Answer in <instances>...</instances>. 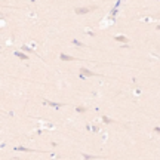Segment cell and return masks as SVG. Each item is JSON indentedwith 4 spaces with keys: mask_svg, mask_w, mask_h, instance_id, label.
I'll list each match as a JSON object with an SVG mask.
<instances>
[{
    "mask_svg": "<svg viewBox=\"0 0 160 160\" xmlns=\"http://www.w3.org/2000/svg\"><path fill=\"white\" fill-rule=\"evenodd\" d=\"M96 9H98V6H76L74 7V13H77V15H86V13H89L92 10H96Z\"/></svg>",
    "mask_w": 160,
    "mask_h": 160,
    "instance_id": "3957f363",
    "label": "cell"
},
{
    "mask_svg": "<svg viewBox=\"0 0 160 160\" xmlns=\"http://www.w3.org/2000/svg\"><path fill=\"white\" fill-rule=\"evenodd\" d=\"M83 160H105V157H99V156H93V154H87V153H80Z\"/></svg>",
    "mask_w": 160,
    "mask_h": 160,
    "instance_id": "30bf717a",
    "label": "cell"
},
{
    "mask_svg": "<svg viewBox=\"0 0 160 160\" xmlns=\"http://www.w3.org/2000/svg\"><path fill=\"white\" fill-rule=\"evenodd\" d=\"M44 105H49V107H52V108H55V110H59L61 107H64L65 105V102H55V101H49V99H46V98H43V101H41Z\"/></svg>",
    "mask_w": 160,
    "mask_h": 160,
    "instance_id": "5b68a950",
    "label": "cell"
},
{
    "mask_svg": "<svg viewBox=\"0 0 160 160\" xmlns=\"http://www.w3.org/2000/svg\"><path fill=\"white\" fill-rule=\"evenodd\" d=\"M28 16H30V19H36V12H34V10H33V12H30V15H28Z\"/></svg>",
    "mask_w": 160,
    "mask_h": 160,
    "instance_id": "44dd1931",
    "label": "cell"
},
{
    "mask_svg": "<svg viewBox=\"0 0 160 160\" xmlns=\"http://www.w3.org/2000/svg\"><path fill=\"white\" fill-rule=\"evenodd\" d=\"M13 39H15V36L12 34V36H10V39H9V40H7V41H6V44H7V46H10V44H13Z\"/></svg>",
    "mask_w": 160,
    "mask_h": 160,
    "instance_id": "ac0fdd59",
    "label": "cell"
},
{
    "mask_svg": "<svg viewBox=\"0 0 160 160\" xmlns=\"http://www.w3.org/2000/svg\"><path fill=\"white\" fill-rule=\"evenodd\" d=\"M71 43H73L76 47H84V46H86L83 41H80V40H77V39H73V40H71Z\"/></svg>",
    "mask_w": 160,
    "mask_h": 160,
    "instance_id": "9a60e30c",
    "label": "cell"
},
{
    "mask_svg": "<svg viewBox=\"0 0 160 160\" xmlns=\"http://www.w3.org/2000/svg\"><path fill=\"white\" fill-rule=\"evenodd\" d=\"M153 132H154V133H159V135H160V126H154V127H153Z\"/></svg>",
    "mask_w": 160,
    "mask_h": 160,
    "instance_id": "d6986e66",
    "label": "cell"
},
{
    "mask_svg": "<svg viewBox=\"0 0 160 160\" xmlns=\"http://www.w3.org/2000/svg\"><path fill=\"white\" fill-rule=\"evenodd\" d=\"M101 129H102V124H96V121H93V123L90 124V132H92V133H99Z\"/></svg>",
    "mask_w": 160,
    "mask_h": 160,
    "instance_id": "4fadbf2b",
    "label": "cell"
},
{
    "mask_svg": "<svg viewBox=\"0 0 160 160\" xmlns=\"http://www.w3.org/2000/svg\"><path fill=\"white\" fill-rule=\"evenodd\" d=\"M114 41L121 43V46H129L130 39H129V37H126V36H123V34H119V36H114Z\"/></svg>",
    "mask_w": 160,
    "mask_h": 160,
    "instance_id": "8992f818",
    "label": "cell"
},
{
    "mask_svg": "<svg viewBox=\"0 0 160 160\" xmlns=\"http://www.w3.org/2000/svg\"><path fill=\"white\" fill-rule=\"evenodd\" d=\"M19 50H21V52H25V53H33V55H36L37 58H40L41 61H44V59H43V56H41L40 53H37V50H34L33 47H30L27 43H22V44L19 46Z\"/></svg>",
    "mask_w": 160,
    "mask_h": 160,
    "instance_id": "277c9868",
    "label": "cell"
},
{
    "mask_svg": "<svg viewBox=\"0 0 160 160\" xmlns=\"http://www.w3.org/2000/svg\"><path fill=\"white\" fill-rule=\"evenodd\" d=\"M86 77H105V76L98 74V73H95V71H90V70H87L86 67H80L79 68V79L84 80Z\"/></svg>",
    "mask_w": 160,
    "mask_h": 160,
    "instance_id": "6da1fadb",
    "label": "cell"
},
{
    "mask_svg": "<svg viewBox=\"0 0 160 160\" xmlns=\"http://www.w3.org/2000/svg\"><path fill=\"white\" fill-rule=\"evenodd\" d=\"M84 33H86L87 36H90V37H93V36H95V31H92V28H89V27H86V28H84Z\"/></svg>",
    "mask_w": 160,
    "mask_h": 160,
    "instance_id": "e0dca14e",
    "label": "cell"
},
{
    "mask_svg": "<svg viewBox=\"0 0 160 160\" xmlns=\"http://www.w3.org/2000/svg\"><path fill=\"white\" fill-rule=\"evenodd\" d=\"M121 4H123V1H116L113 7H116V9H119V7H120V6H121Z\"/></svg>",
    "mask_w": 160,
    "mask_h": 160,
    "instance_id": "ffe728a7",
    "label": "cell"
},
{
    "mask_svg": "<svg viewBox=\"0 0 160 160\" xmlns=\"http://www.w3.org/2000/svg\"><path fill=\"white\" fill-rule=\"evenodd\" d=\"M43 130H44L43 127H40V126H36V129H34V132H31L28 138H30V139H34L36 136H40V135L43 133Z\"/></svg>",
    "mask_w": 160,
    "mask_h": 160,
    "instance_id": "7c38bea8",
    "label": "cell"
},
{
    "mask_svg": "<svg viewBox=\"0 0 160 160\" xmlns=\"http://www.w3.org/2000/svg\"><path fill=\"white\" fill-rule=\"evenodd\" d=\"M156 31H160V24H157V25H156Z\"/></svg>",
    "mask_w": 160,
    "mask_h": 160,
    "instance_id": "cb8c5ba5",
    "label": "cell"
},
{
    "mask_svg": "<svg viewBox=\"0 0 160 160\" xmlns=\"http://www.w3.org/2000/svg\"><path fill=\"white\" fill-rule=\"evenodd\" d=\"M13 150L15 151H24V153H46V151H40V150H34V148H27V147H22V145H18Z\"/></svg>",
    "mask_w": 160,
    "mask_h": 160,
    "instance_id": "52a82bcc",
    "label": "cell"
},
{
    "mask_svg": "<svg viewBox=\"0 0 160 160\" xmlns=\"http://www.w3.org/2000/svg\"><path fill=\"white\" fill-rule=\"evenodd\" d=\"M116 21H117V19H116L113 15H110V13H108L105 18H102V19L98 22V27H102V28H105V27L114 25V24H116Z\"/></svg>",
    "mask_w": 160,
    "mask_h": 160,
    "instance_id": "7a4b0ae2",
    "label": "cell"
},
{
    "mask_svg": "<svg viewBox=\"0 0 160 160\" xmlns=\"http://www.w3.org/2000/svg\"><path fill=\"white\" fill-rule=\"evenodd\" d=\"M84 127H86V130H87V132H90V123H86V126H84Z\"/></svg>",
    "mask_w": 160,
    "mask_h": 160,
    "instance_id": "7402d4cb",
    "label": "cell"
},
{
    "mask_svg": "<svg viewBox=\"0 0 160 160\" xmlns=\"http://www.w3.org/2000/svg\"><path fill=\"white\" fill-rule=\"evenodd\" d=\"M13 55H15L16 58L22 59V61H28V59H30V55H28V53H25V52H21V50H15V52H13Z\"/></svg>",
    "mask_w": 160,
    "mask_h": 160,
    "instance_id": "8fae6325",
    "label": "cell"
},
{
    "mask_svg": "<svg viewBox=\"0 0 160 160\" xmlns=\"http://www.w3.org/2000/svg\"><path fill=\"white\" fill-rule=\"evenodd\" d=\"M59 59H61V61H84V59H81V58L71 56V55H67V53H59Z\"/></svg>",
    "mask_w": 160,
    "mask_h": 160,
    "instance_id": "ba28073f",
    "label": "cell"
},
{
    "mask_svg": "<svg viewBox=\"0 0 160 160\" xmlns=\"http://www.w3.org/2000/svg\"><path fill=\"white\" fill-rule=\"evenodd\" d=\"M101 139H102V142H107V141H108V132L102 130V132H101Z\"/></svg>",
    "mask_w": 160,
    "mask_h": 160,
    "instance_id": "2e32d148",
    "label": "cell"
},
{
    "mask_svg": "<svg viewBox=\"0 0 160 160\" xmlns=\"http://www.w3.org/2000/svg\"><path fill=\"white\" fill-rule=\"evenodd\" d=\"M87 110H89V107H86V105H77L76 107V113L77 114H84Z\"/></svg>",
    "mask_w": 160,
    "mask_h": 160,
    "instance_id": "5bb4252c",
    "label": "cell"
},
{
    "mask_svg": "<svg viewBox=\"0 0 160 160\" xmlns=\"http://www.w3.org/2000/svg\"><path fill=\"white\" fill-rule=\"evenodd\" d=\"M141 93V89H135V95H139Z\"/></svg>",
    "mask_w": 160,
    "mask_h": 160,
    "instance_id": "603a6c76",
    "label": "cell"
},
{
    "mask_svg": "<svg viewBox=\"0 0 160 160\" xmlns=\"http://www.w3.org/2000/svg\"><path fill=\"white\" fill-rule=\"evenodd\" d=\"M99 121H101L102 124H120L119 121H116V120L110 119V117H108V116H105V114H102V116H101Z\"/></svg>",
    "mask_w": 160,
    "mask_h": 160,
    "instance_id": "9c48e42d",
    "label": "cell"
}]
</instances>
